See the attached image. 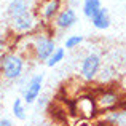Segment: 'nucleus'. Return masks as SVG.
Returning <instances> with one entry per match:
<instances>
[{"label": "nucleus", "instance_id": "423d86ee", "mask_svg": "<svg viewBox=\"0 0 126 126\" xmlns=\"http://www.w3.org/2000/svg\"><path fill=\"white\" fill-rule=\"evenodd\" d=\"M61 6H62V0H42L35 15L43 24H49L56 18V15L62 10Z\"/></svg>", "mask_w": 126, "mask_h": 126}, {"label": "nucleus", "instance_id": "f8f14e48", "mask_svg": "<svg viewBox=\"0 0 126 126\" xmlns=\"http://www.w3.org/2000/svg\"><path fill=\"white\" fill-rule=\"evenodd\" d=\"M115 78H117V70H115L113 65H104V67L101 65V70H99L96 80H97L99 83L107 85V83H112Z\"/></svg>", "mask_w": 126, "mask_h": 126}, {"label": "nucleus", "instance_id": "4468645a", "mask_svg": "<svg viewBox=\"0 0 126 126\" xmlns=\"http://www.w3.org/2000/svg\"><path fill=\"white\" fill-rule=\"evenodd\" d=\"M101 8H102L101 0H85L83 2V15L88 19H91Z\"/></svg>", "mask_w": 126, "mask_h": 126}, {"label": "nucleus", "instance_id": "dca6fc26", "mask_svg": "<svg viewBox=\"0 0 126 126\" xmlns=\"http://www.w3.org/2000/svg\"><path fill=\"white\" fill-rule=\"evenodd\" d=\"M81 43H83V35H69V37L65 38L64 49H74V48H78Z\"/></svg>", "mask_w": 126, "mask_h": 126}, {"label": "nucleus", "instance_id": "a211bd4d", "mask_svg": "<svg viewBox=\"0 0 126 126\" xmlns=\"http://www.w3.org/2000/svg\"><path fill=\"white\" fill-rule=\"evenodd\" d=\"M6 40H5V37H3V35H0V54H2V53H5V48H6Z\"/></svg>", "mask_w": 126, "mask_h": 126}, {"label": "nucleus", "instance_id": "f03ea898", "mask_svg": "<svg viewBox=\"0 0 126 126\" xmlns=\"http://www.w3.org/2000/svg\"><path fill=\"white\" fill-rule=\"evenodd\" d=\"M37 31V29H35ZM32 32L31 34V38H32V43H31V49L34 53V58L40 62H46V59L53 54V51L56 49V43H54V38H53V34L48 32Z\"/></svg>", "mask_w": 126, "mask_h": 126}, {"label": "nucleus", "instance_id": "9b49d317", "mask_svg": "<svg viewBox=\"0 0 126 126\" xmlns=\"http://www.w3.org/2000/svg\"><path fill=\"white\" fill-rule=\"evenodd\" d=\"M91 22L96 29L99 31H105V29L110 27V15H109V10L107 8H101L94 16L91 18Z\"/></svg>", "mask_w": 126, "mask_h": 126}, {"label": "nucleus", "instance_id": "39448f33", "mask_svg": "<svg viewBox=\"0 0 126 126\" xmlns=\"http://www.w3.org/2000/svg\"><path fill=\"white\" fill-rule=\"evenodd\" d=\"M101 56L96 54V53H88V54L83 58L80 65V75L85 81H94L96 77H97L99 70H101Z\"/></svg>", "mask_w": 126, "mask_h": 126}, {"label": "nucleus", "instance_id": "6ab92c4d", "mask_svg": "<svg viewBox=\"0 0 126 126\" xmlns=\"http://www.w3.org/2000/svg\"><path fill=\"white\" fill-rule=\"evenodd\" d=\"M123 88L126 89V78H125V81H123Z\"/></svg>", "mask_w": 126, "mask_h": 126}, {"label": "nucleus", "instance_id": "f3484780", "mask_svg": "<svg viewBox=\"0 0 126 126\" xmlns=\"http://www.w3.org/2000/svg\"><path fill=\"white\" fill-rule=\"evenodd\" d=\"M0 126H13V121L8 117H2L0 118Z\"/></svg>", "mask_w": 126, "mask_h": 126}, {"label": "nucleus", "instance_id": "7ed1b4c3", "mask_svg": "<svg viewBox=\"0 0 126 126\" xmlns=\"http://www.w3.org/2000/svg\"><path fill=\"white\" fill-rule=\"evenodd\" d=\"M94 101H96V105H97L99 113H109L112 110H118L120 109L123 97H121V94L118 91L107 88V89L99 91V94L94 96Z\"/></svg>", "mask_w": 126, "mask_h": 126}, {"label": "nucleus", "instance_id": "f257e3e1", "mask_svg": "<svg viewBox=\"0 0 126 126\" xmlns=\"http://www.w3.org/2000/svg\"><path fill=\"white\" fill-rule=\"evenodd\" d=\"M26 59L18 51H5L0 54V75L8 81H15L22 75Z\"/></svg>", "mask_w": 126, "mask_h": 126}, {"label": "nucleus", "instance_id": "20e7f679", "mask_svg": "<svg viewBox=\"0 0 126 126\" xmlns=\"http://www.w3.org/2000/svg\"><path fill=\"white\" fill-rule=\"evenodd\" d=\"M38 18L32 10L26 11L24 15H19L16 18L10 19V29L16 34H32L38 27Z\"/></svg>", "mask_w": 126, "mask_h": 126}, {"label": "nucleus", "instance_id": "9d476101", "mask_svg": "<svg viewBox=\"0 0 126 126\" xmlns=\"http://www.w3.org/2000/svg\"><path fill=\"white\" fill-rule=\"evenodd\" d=\"M31 8H29L27 0H11V2L8 3V6H6V16H8L10 19H13L19 15H24Z\"/></svg>", "mask_w": 126, "mask_h": 126}, {"label": "nucleus", "instance_id": "2eb2a0df", "mask_svg": "<svg viewBox=\"0 0 126 126\" xmlns=\"http://www.w3.org/2000/svg\"><path fill=\"white\" fill-rule=\"evenodd\" d=\"M64 56H65V49L64 48H56L54 51H53V54L46 59L45 64L48 65V67H54V65H58L61 61H64Z\"/></svg>", "mask_w": 126, "mask_h": 126}, {"label": "nucleus", "instance_id": "6e6552de", "mask_svg": "<svg viewBox=\"0 0 126 126\" xmlns=\"http://www.w3.org/2000/svg\"><path fill=\"white\" fill-rule=\"evenodd\" d=\"M75 112L81 118H86V120H91L96 115H99L97 105H96V101L93 96H80V97H77V101H75Z\"/></svg>", "mask_w": 126, "mask_h": 126}, {"label": "nucleus", "instance_id": "ddd939ff", "mask_svg": "<svg viewBox=\"0 0 126 126\" xmlns=\"http://www.w3.org/2000/svg\"><path fill=\"white\" fill-rule=\"evenodd\" d=\"M11 113L16 120L19 121H24L27 118V112H26V104L22 101V97H16L13 101V105H11Z\"/></svg>", "mask_w": 126, "mask_h": 126}, {"label": "nucleus", "instance_id": "1a4fd4ad", "mask_svg": "<svg viewBox=\"0 0 126 126\" xmlns=\"http://www.w3.org/2000/svg\"><path fill=\"white\" fill-rule=\"evenodd\" d=\"M77 21H78L77 11H75L72 6H67V8H62L61 11L56 15V18L53 19V24H54V27L59 29V31H67V29L74 27Z\"/></svg>", "mask_w": 126, "mask_h": 126}, {"label": "nucleus", "instance_id": "0eeeda50", "mask_svg": "<svg viewBox=\"0 0 126 126\" xmlns=\"http://www.w3.org/2000/svg\"><path fill=\"white\" fill-rule=\"evenodd\" d=\"M43 74H37L27 81L24 91H22V101L24 104H34L38 97H40V93H42V86H43Z\"/></svg>", "mask_w": 126, "mask_h": 126}]
</instances>
